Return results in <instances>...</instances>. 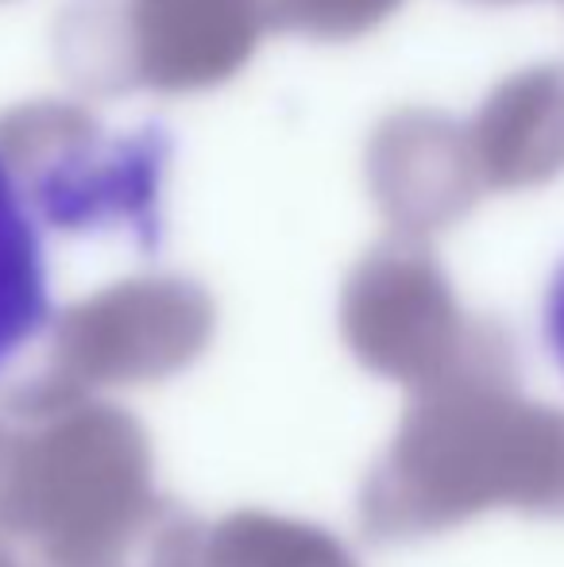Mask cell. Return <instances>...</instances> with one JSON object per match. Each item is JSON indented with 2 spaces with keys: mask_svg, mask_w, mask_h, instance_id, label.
Here are the masks:
<instances>
[{
  "mask_svg": "<svg viewBox=\"0 0 564 567\" xmlns=\"http://www.w3.org/2000/svg\"><path fill=\"white\" fill-rule=\"evenodd\" d=\"M51 321L47 251L20 178L0 155V371Z\"/></svg>",
  "mask_w": 564,
  "mask_h": 567,
  "instance_id": "1",
  "label": "cell"
},
{
  "mask_svg": "<svg viewBox=\"0 0 564 567\" xmlns=\"http://www.w3.org/2000/svg\"><path fill=\"white\" fill-rule=\"evenodd\" d=\"M542 340L550 348L553 363L561 367L564 374V259L553 270L550 286H545V298H542Z\"/></svg>",
  "mask_w": 564,
  "mask_h": 567,
  "instance_id": "2",
  "label": "cell"
}]
</instances>
